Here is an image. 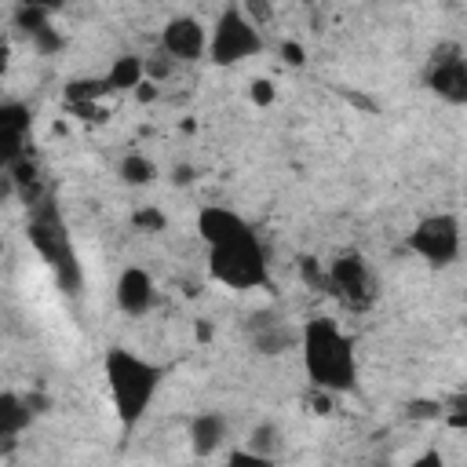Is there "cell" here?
Listing matches in <instances>:
<instances>
[{"label": "cell", "instance_id": "2", "mask_svg": "<svg viewBox=\"0 0 467 467\" xmlns=\"http://www.w3.org/2000/svg\"><path fill=\"white\" fill-rule=\"evenodd\" d=\"M300 347H304V369L314 388L322 391H350L358 380V361L350 340L340 332L332 318H311L300 329Z\"/></svg>", "mask_w": 467, "mask_h": 467}, {"label": "cell", "instance_id": "34", "mask_svg": "<svg viewBox=\"0 0 467 467\" xmlns=\"http://www.w3.org/2000/svg\"><path fill=\"white\" fill-rule=\"evenodd\" d=\"M26 406H30V413H33V416H44V413H48V406H51V398H44V395H26Z\"/></svg>", "mask_w": 467, "mask_h": 467}, {"label": "cell", "instance_id": "28", "mask_svg": "<svg viewBox=\"0 0 467 467\" xmlns=\"http://www.w3.org/2000/svg\"><path fill=\"white\" fill-rule=\"evenodd\" d=\"M282 62L293 66V70H304L307 66V48L300 41H282Z\"/></svg>", "mask_w": 467, "mask_h": 467}, {"label": "cell", "instance_id": "21", "mask_svg": "<svg viewBox=\"0 0 467 467\" xmlns=\"http://www.w3.org/2000/svg\"><path fill=\"white\" fill-rule=\"evenodd\" d=\"M241 15H245L256 30H266V26H274V19H277L274 0H241Z\"/></svg>", "mask_w": 467, "mask_h": 467}, {"label": "cell", "instance_id": "27", "mask_svg": "<svg viewBox=\"0 0 467 467\" xmlns=\"http://www.w3.org/2000/svg\"><path fill=\"white\" fill-rule=\"evenodd\" d=\"M406 416L409 420H442L445 406L442 402H413V406H406Z\"/></svg>", "mask_w": 467, "mask_h": 467}, {"label": "cell", "instance_id": "16", "mask_svg": "<svg viewBox=\"0 0 467 467\" xmlns=\"http://www.w3.org/2000/svg\"><path fill=\"white\" fill-rule=\"evenodd\" d=\"M30 424H33V413H30L26 398L23 395H12V391H0V431L23 434Z\"/></svg>", "mask_w": 467, "mask_h": 467}, {"label": "cell", "instance_id": "20", "mask_svg": "<svg viewBox=\"0 0 467 467\" xmlns=\"http://www.w3.org/2000/svg\"><path fill=\"white\" fill-rule=\"evenodd\" d=\"M48 23H51V12H48V8L23 5V0H19V8H15V30H23V33L30 37V33H37V30L48 26Z\"/></svg>", "mask_w": 467, "mask_h": 467}, {"label": "cell", "instance_id": "3", "mask_svg": "<svg viewBox=\"0 0 467 467\" xmlns=\"http://www.w3.org/2000/svg\"><path fill=\"white\" fill-rule=\"evenodd\" d=\"M209 274L234 293L263 289L270 282V266H266V252H263L259 238L248 234V238H234L227 245H209Z\"/></svg>", "mask_w": 467, "mask_h": 467}, {"label": "cell", "instance_id": "18", "mask_svg": "<svg viewBox=\"0 0 467 467\" xmlns=\"http://www.w3.org/2000/svg\"><path fill=\"white\" fill-rule=\"evenodd\" d=\"M107 96V80L103 77H77L66 84V103H96Z\"/></svg>", "mask_w": 467, "mask_h": 467}, {"label": "cell", "instance_id": "5", "mask_svg": "<svg viewBox=\"0 0 467 467\" xmlns=\"http://www.w3.org/2000/svg\"><path fill=\"white\" fill-rule=\"evenodd\" d=\"M263 30H256L245 15H241V8H223L219 12V19H216V26H212V33H209V48H205V55H209V62L212 66H238V62H248V59H256V55H263Z\"/></svg>", "mask_w": 467, "mask_h": 467}, {"label": "cell", "instance_id": "37", "mask_svg": "<svg viewBox=\"0 0 467 467\" xmlns=\"http://www.w3.org/2000/svg\"><path fill=\"white\" fill-rule=\"evenodd\" d=\"M0 256H5V238H0Z\"/></svg>", "mask_w": 467, "mask_h": 467}, {"label": "cell", "instance_id": "4", "mask_svg": "<svg viewBox=\"0 0 467 467\" xmlns=\"http://www.w3.org/2000/svg\"><path fill=\"white\" fill-rule=\"evenodd\" d=\"M26 234H30V241H33L37 256L51 266L59 289L70 293V296H77L80 285H84V274H80V263H77V252H73V245H70L66 227H62L59 212H55L48 201H44V209L30 219V230H26Z\"/></svg>", "mask_w": 467, "mask_h": 467}, {"label": "cell", "instance_id": "8", "mask_svg": "<svg viewBox=\"0 0 467 467\" xmlns=\"http://www.w3.org/2000/svg\"><path fill=\"white\" fill-rule=\"evenodd\" d=\"M161 293H157V282L146 266H125L121 277H117V307L128 314V318H143L157 307Z\"/></svg>", "mask_w": 467, "mask_h": 467}, {"label": "cell", "instance_id": "26", "mask_svg": "<svg viewBox=\"0 0 467 467\" xmlns=\"http://www.w3.org/2000/svg\"><path fill=\"white\" fill-rule=\"evenodd\" d=\"M8 172H12L15 191H26V186H33V179H37V164H33V161H26V154H23Z\"/></svg>", "mask_w": 467, "mask_h": 467}, {"label": "cell", "instance_id": "10", "mask_svg": "<svg viewBox=\"0 0 467 467\" xmlns=\"http://www.w3.org/2000/svg\"><path fill=\"white\" fill-rule=\"evenodd\" d=\"M248 336H252V347L266 358H277V354H285L300 343V332H293V325H285L274 314H256L252 325H248Z\"/></svg>", "mask_w": 467, "mask_h": 467}, {"label": "cell", "instance_id": "14", "mask_svg": "<svg viewBox=\"0 0 467 467\" xmlns=\"http://www.w3.org/2000/svg\"><path fill=\"white\" fill-rule=\"evenodd\" d=\"M143 77H146V62L139 55H117L103 80H107V91H132Z\"/></svg>", "mask_w": 467, "mask_h": 467}, {"label": "cell", "instance_id": "11", "mask_svg": "<svg viewBox=\"0 0 467 467\" xmlns=\"http://www.w3.org/2000/svg\"><path fill=\"white\" fill-rule=\"evenodd\" d=\"M329 285L343 300H365L369 296V266L361 256H340L329 266Z\"/></svg>", "mask_w": 467, "mask_h": 467}, {"label": "cell", "instance_id": "9", "mask_svg": "<svg viewBox=\"0 0 467 467\" xmlns=\"http://www.w3.org/2000/svg\"><path fill=\"white\" fill-rule=\"evenodd\" d=\"M198 234H201L205 245H227V241H234V238H248V234H256V230H252L248 219L238 216L234 209L209 205V209H201V216H198Z\"/></svg>", "mask_w": 467, "mask_h": 467}, {"label": "cell", "instance_id": "1", "mask_svg": "<svg viewBox=\"0 0 467 467\" xmlns=\"http://www.w3.org/2000/svg\"><path fill=\"white\" fill-rule=\"evenodd\" d=\"M103 372H107V388L114 398V413H117L121 427L132 431L146 416V409L154 406V398L164 384V365L146 361L125 347H114L103 358Z\"/></svg>", "mask_w": 467, "mask_h": 467}, {"label": "cell", "instance_id": "25", "mask_svg": "<svg viewBox=\"0 0 467 467\" xmlns=\"http://www.w3.org/2000/svg\"><path fill=\"white\" fill-rule=\"evenodd\" d=\"M248 99H252V107H259V110L274 107V103H277V84H274L270 77H256V80L248 84Z\"/></svg>", "mask_w": 467, "mask_h": 467}, {"label": "cell", "instance_id": "33", "mask_svg": "<svg viewBox=\"0 0 467 467\" xmlns=\"http://www.w3.org/2000/svg\"><path fill=\"white\" fill-rule=\"evenodd\" d=\"M300 270H304V277H307L311 285H322V282H325V277H322V270H318V263H314L311 256H307V259L300 263Z\"/></svg>", "mask_w": 467, "mask_h": 467}, {"label": "cell", "instance_id": "7", "mask_svg": "<svg viewBox=\"0 0 467 467\" xmlns=\"http://www.w3.org/2000/svg\"><path fill=\"white\" fill-rule=\"evenodd\" d=\"M209 48V30L194 15H175L161 30V51L172 62H198Z\"/></svg>", "mask_w": 467, "mask_h": 467}, {"label": "cell", "instance_id": "36", "mask_svg": "<svg viewBox=\"0 0 467 467\" xmlns=\"http://www.w3.org/2000/svg\"><path fill=\"white\" fill-rule=\"evenodd\" d=\"M23 5H37V8H48V12H55V5H62V0H23Z\"/></svg>", "mask_w": 467, "mask_h": 467}, {"label": "cell", "instance_id": "6", "mask_svg": "<svg viewBox=\"0 0 467 467\" xmlns=\"http://www.w3.org/2000/svg\"><path fill=\"white\" fill-rule=\"evenodd\" d=\"M409 248L431 263V266H449L460 259V248H463V234H460V219L453 212H438V216H427L413 227L409 234Z\"/></svg>", "mask_w": 467, "mask_h": 467}, {"label": "cell", "instance_id": "13", "mask_svg": "<svg viewBox=\"0 0 467 467\" xmlns=\"http://www.w3.org/2000/svg\"><path fill=\"white\" fill-rule=\"evenodd\" d=\"M227 442V416L219 413H198L191 420V445L198 456H212Z\"/></svg>", "mask_w": 467, "mask_h": 467}, {"label": "cell", "instance_id": "35", "mask_svg": "<svg viewBox=\"0 0 467 467\" xmlns=\"http://www.w3.org/2000/svg\"><path fill=\"white\" fill-rule=\"evenodd\" d=\"M8 62H12V51H8V44H5V41H0V77L8 73Z\"/></svg>", "mask_w": 467, "mask_h": 467}, {"label": "cell", "instance_id": "31", "mask_svg": "<svg viewBox=\"0 0 467 467\" xmlns=\"http://www.w3.org/2000/svg\"><path fill=\"white\" fill-rule=\"evenodd\" d=\"M194 179H198L194 164H175V168H172V182H175V186H191Z\"/></svg>", "mask_w": 467, "mask_h": 467}, {"label": "cell", "instance_id": "32", "mask_svg": "<svg viewBox=\"0 0 467 467\" xmlns=\"http://www.w3.org/2000/svg\"><path fill=\"white\" fill-rule=\"evenodd\" d=\"M194 340H198V343H212V340H216V325H212L209 318H201V322L194 325Z\"/></svg>", "mask_w": 467, "mask_h": 467}, {"label": "cell", "instance_id": "30", "mask_svg": "<svg viewBox=\"0 0 467 467\" xmlns=\"http://www.w3.org/2000/svg\"><path fill=\"white\" fill-rule=\"evenodd\" d=\"M311 413H318V416H329L332 413V391H314L311 395Z\"/></svg>", "mask_w": 467, "mask_h": 467}, {"label": "cell", "instance_id": "29", "mask_svg": "<svg viewBox=\"0 0 467 467\" xmlns=\"http://www.w3.org/2000/svg\"><path fill=\"white\" fill-rule=\"evenodd\" d=\"M132 96H135V103H143V107H146V103H157V99H161V84L150 80V77H143V80L132 88Z\"/></svg>", "mask_w": 467, "mask_h": 467}, {"label": "cell", "instance_id": "23", "mask_svg": "<svg viewBox=\"0 0 467 467\" xmlns=\"http://www.w3.org/2000/svg\"><path fill=\"white\" fill-rule=\"evenodd\" d=\"M23 143H26V135L0 125V168H12L23 157Z\"/></svg>", "mask_w": 467, "mask_h": 467}, {"label": "cell", "instance_id": "22", "mask_svg": "<svg viewBox=\"0 0 467 467\" xmlns=\"http://www.w3.org/2000/svg\"><path fill=\"white\" fill-rule=\"evenodd\" d=\"M132 227H135V230H146V234H164L168 216H164L157 205H139V209L132 212Z\"/></svg>", "mask_w": 467, "mask_h": 467}, {"label": "cell", "instance_id": "24", "mask_svg": "<svg viewBox=\"0 0 467 467\" xmlns=\"http://www.w3.org/2000/svg\"><path fill=\"white\" fill-rule=\"evenodd\" d=\"M30 44H33V51H37V55H59L66 41H62V33L48 23V26H41L37 33H30Z\"/></svg>", "mask_w": 467, "mask_h": 467}, {"label": "cell", "instance_id": "15", "mask_svg": "<svg viewBox=\"0 0 467 467\" xmlns=\"http://www.w3.org/2000/svg\"><path fill=\"white\" fill-rule=\"evenodd\" d=\"M282 445H285V438H282V431H277V424H270V420H266V424H256V427L248 431V438H245V449L256 453L263 463L277 460Z\"/></svg>", "mask_w": 467, "mask_h": 467}, {"label": "cell", "instance_id": "19", "mask_svg": "<svg viewBox=\"0 0 467 467\" xmlns=\"http://www.w3.org/2000/svg\"><path fill=\"white\" fill-rule=\"evenodd\" d=\"M0 125L12 128V132H19V135H26V132H30V125H33L30 107H26V103H15V99L0 103Z\"/></svg>", "mask_w": 467, "mask_h": 467}, {"label": "cell", "instance_id": "12", "mask_svg": "<svg viewBox=\"0 0 467 467\" xmlns=\"http://www.w3.org/2000/svg\"><path fill=\"white\" fill-rule=\"evenodd\" d=\"M431 88L453 107L467 103V66H463V59H438V66L431 73Z\"/></svg>", "mask_w": 467, "mask_h": 467}, {"label": "cell", "instance_id": "17", "mask_svg": "<svg viewBox=\"0 0 467 467\" xmlns=\"http://www.w3.org/2000/svg\"><path fill=\"white\" fill-rule=\"evenodd\" d=\"M117 175H121V182H125V186H154V182H157V164H154L146 154L132 150V154H125V157H121Z\"/></svg>", "mask_w": 467, "mask_h": 467}]
</instances>
